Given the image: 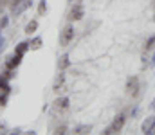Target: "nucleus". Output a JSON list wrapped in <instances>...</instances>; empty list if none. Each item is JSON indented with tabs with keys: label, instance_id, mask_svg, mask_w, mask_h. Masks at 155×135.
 Here are the masks:
<instances>
[{
	"label": "nucleus",
	"instance_id": "19",
	"mask_svg": "<svg viewBox=\"0 0 155 135\" xmlns=\"http://www.w3.org/2000/svg\"><path fill=\"white\" fill-rule=\"evenodd\" d=\"M7 104V94H0V106L4 108Z\"/></svg>",
	"mask_w": 155,
	"mask_h": 135
},
{
	"label": "nucleus",
	"instance_id": "9",
	"mask_svg": "<svg viewBox=\"0 0 155 135\" xmlns=\"http://www.w3.org/2000/svg\"><path fill=\"white\" fill-rule=\"evenodd\" d=\"M29 49H31L29 42H20V43L15 47V54H18V56H24V54H25Z\"/></svg>",
	"mask_w": 155,
	"mask_h": 135
},
{
	"label": "nucleus",
	"instance_id": "14",
	"mask_svg": "<svg viewBox=\"0 0 155 135\" xmlns=\"http://www.w3.org/2000/svg\"><path fill=\"white\" fill-rule=\"evenodd\" d=\"M36 29H38V22L36 20H31L25 25V34H33V33H36Z\"/></svg>",
	"mask_w": 155,
	"mask_h": 135
},
{
	"label": "nucleus",
	"instance_id": "13",
	"mask_svg": "<svg viewBox=\"0 0 155 135\" xmlns=\"http://www.w3.org/2000/svg\"><path fill=\"white\" fill-rule=\"evenodd\" d=\"M90 130H92L90 124H81V126H76V128H74V133L76 135H85V133H90Z\"/></svg>",
	"mask_w": 155,
	"mask_h": 135
},
{
	"label": "nucleus",
	"instance_id": "15",
	"mask_svg": "<svg viewBox=\"0 0 155 135\" xmlns=\"http://www.w3.org/2000/svg\"><path fill=\"white\" fill-rule=\"evenodd\" d=\"M41 43H43V40H41L40 36L33 38V40L29 42V45H31V50H38V49H41Z\"/></svg>",
	"mask_w": 155,
	"mask_h": 135
},
{
	"label": "nucleus",
	"instance_id": "4",
	"mask_svg": "<svg viewBox=\"0 0 155 135\" xmlns=\"http://www.w3.org/2000/svg\"><path fill=\"white\" fill-rule=\"evenodd\" d=\"M126 94L132 95V97H135L139 94V78L137 76L128 78V81H126Z\"/></svg>",
	"mask_w": 155,
	"mask_h": 135
},
{
	"label": "nucleus",
	"instance_id": "17",
	"mask_svg": "<svg viewBox=\"0 0 155 135\" xmlns=\"http://www.w3.org/2000/svg\"><path fill=\"white\" fill-rule=\"evenodd\" d=\"M153 47H155V34H153V36H150V38L146 40V43H144V50L148 52V50H152Z\"/></svg>",
	"mask_w": 155,
	"mask_h": 135
},
{
	"label": "nucleus",
	"instance_id": "23",
	"mask_svg": "<svg viewBox=\"0 0 155 135\" xmlns=\"http://www.w3.org/2000/svg\"><path fill=\"white\" fill-rule=\"evenodd\" d=\"M155 65V50H153V56H152V59H150V63H148V67H153Z\"/></svg>",
	"mask_w": 155,
	"mask_h": 135
},
{
	"label": "nucleus",
	"instance_id": "2",
	"mask_svg": "<svg viewBox=\"0 0 155 135\" xmlns=\"http://www.w3.org/2000/svg\"><path fill=\"white\" fill-rule=\"evenodd\" d=\"M74 31H76V29H74V25H72L71 22L61 29V33H60V45H61V47H67V45L74 40Z\"/></svg>",
	"mask_w": 155,
	"mask_h": 135
},
{
	"label": "nucleus",
	"instance_id": "10",
	"mask_svg": "<svg viewBox=\"0 0 155 135\" xmlns=\"http://www.w3.org/2000/svg\"><path fill=\"white\" fill-rule=\"evenodd\" d=\"M67 67H71V59H69V54H63V56L58 58V69L65 70Z\"/></svg>",
	"mask_w": 155,
	"mask_h": 135
},
{
	"label": "nucleus",
	"instance_id": "11",
	"mask_svg": "<svg viewBox=\"0 0 155 135\" xmlns=\"http://www.w3.org/2000/svg\"><path fill=\"white\" fill-rule=\"evenodd\" d=\"M0 92H4V94H9L11 92V85H9V79L4 76V74H0Z\"/></svg>",
	"mask_w": 155,
	"mask_h": 135
},
{
	"label": "nucleus",
	"instance_id": "18",
	"mask_svg": "<svg viewBox=\"0 0 155 135\" xmlns=\"http://www.w3.org/2000/svg\"><path fill=\"white\" fill-rule=\"evenodd\" d=\"M7 24H9V18H7V16H2V18H0V31H2V29H5V25H7Z\"/></svg>",
	"mask_w": 155,
	"mask_h": 135
},
{
	"label": "nucleus",
	"instance_id": "7",
	"mask_svg": "<svg viewBox=\"0 0 155 135\" xmlns=\"http://www.w3.org/2000/svg\"><path fill=\"white\" fill-rule=\"evenodd\" d=\"M31 4H33V0H20V2H18V5H16L11 13H13L15 16H18V14H22L27 7H31Z\"/></svg>",
	"mask_w": 155,
	"mask_h": 135
},
{
	"label": "nucleus",
	"instance_id": "16",
	"mask_svg": "<svg viewBox=\"0 0 155 135\" xmlns=\"http://www.w3.org/2000/svg\"><path fill=\"white\" fill-rule=\"evenodd\" d=\"M47 0H40V4H38V14L40 16H43L45 13H47Z\"/></svg>",
	"mask_w": 155,
	"mask_h": 135
},
{
	"label": "nucleus",
	"instance_id": "12",
	"mask_svg": "<svg viewBox=\"0 0 155 135\" xmlns=\"http://www.w3.org/2000/svg\"><path fill=\"white\" fill-rule=\"evenodd\" d=\"M63 81H65V74H63V70H60V74L56 76V79H54V85H52V90L54 92H58L60 87L63 85Z\"/></svg>",
	"mask_w": 155,
	"mask_h": 135
},
{
	"label": "nucleus",
	"instance_id": "22",
	"mask_svg": "<svg viewBox=\"0 0 155 135\" xmlns=\"http://www.w3.org/2000/svg\"><path fill=\"white\" fill-rule=\"evenodd\" d=\"M5 49V38H0V52Z\"/></svg>",
	"mask_w": 155,
	"mask_h": 135
},
{
	"label": "nucleus",
	"instance_id": "20",
	"mask_svg": "<svg viewBox=\"0 0 155 135\" xmlns=\"http://www.w3.org/2000/svg\"><path fill=\"white\" fill-rule=\"evenodd\" d=\"M52 133H67V126H63V124H61V126H58V128H56V130H54V132H52Z\"/></svg>",
	"mask_w": 155,
	"mask_h": 135
},
{
	"label": "nucleus",
	"instance_id": "21",
	"mask_svg": "<svg viewBox=\"0 0 155 135\" xmlns=\"http://www.w3.org/2000/svg\"><path fill=\"white\" fill-rule=\"evenodd\" d=\"M7 2H9V0H0V14H2V11L5 9V5H7Z\"/></svg>",
	"mask_w": 155,
	"mask_h": 135
},
{
	"label": "nucleus",
	"instance_id": "25",
	"mask_svg": "<svg viewBox=\"0 0 155 135\" xmlns=\"http://www.w3.org/2000/svg\"><path fill=\"white\" fill-rule=\"evenodd\" d=\"M153 108H155V101H153Z\"/></svg>",
	"mask_w": 155,
	"mask_h": 135
},
{
	"label": "nucleus",
	"instance_id": "6",
	"mask_svg": "<svg viewBox=\"0 0 155 135\" xmlns=\"http://www.w3.org/2000/svg\"><path fill=\"white\" fill-rule=\"evenodd\" d=\"M22 58L24 56H18V54H13V56H9L7 59H5V69H9V70H15L20 63H22Z\"/></svg>",
	"mask_w": 155,
	"mask_h": 135
},
{
	"label": "nucleus",
	"instance_id": "1",
	"mask_svg": "<svg viewBox=\"0 0 155 135\" xmlns=\"http://www.w3.org/2000/svg\"><path fill=\"white\" fill-rule=\"evenodd\" d=\"M124 123H126V117H124V114H119L117 117H114V121L110 123V126H107L105 128V135H112V133H119L121 130H123V126H124Z\"/></svg>",
	"mask_w": 155,
	"mask_h": 135
},
{
	"label": "nucleus",
	"instance_id": "26",
	"mask_svg": "<svg viewBox=\"0 0 155 135\" xmlns=\"http://www.w3.org/2000/svg\"><path fill=\"white\" fill-rule=\"evenodd\" d=\"M153 20H155V16H153Z\"/></svg>",
	"mask_w": 155,
	"mask_h": 135
},
{
	"label": "nucleus",
	"instance_id": "5",
	"mask_svg": "<svg viewBox=\"0 0 155 135\" xmlns=\"http://www.w3.org/2000/svg\"><path fill=\"white\" fill-rule=\"evenodd\" d=\"M69 106H71V101H69V97H58L56 101H54V104H52V112L54 114H61V112H65V110H69Z\"/></svg>",
	"mask_w": 155,
	"mask_h": 135
},
{
	"label": "nucleus",
	"instance_id": "24",
	"mask_svg": "<svg viewBox=\"0 0 155 135\" xmlns=\"http://www.w3.org/2000/svg\"><path fill=\"white\" fill-rule=\"evenodd\" d=\"M69 4L72 5V4H81V0H69Z\"/></svg>",
	"mask_w": 155,
	"mask_h": 135
},
{
	"label": "nucleus",
	"instance_id": "8",
	"mask_svg": "<svg viewBox=\"0 0 155 135\" xmlns=\"http://www.w3.org/2000/svg\"><path fill=\"white\" fill-rule=\"evenodd\" d=\"M153 128H155V117L150 115V117H146L144 123H143V133H152Z\"/></svg>",
	"mask_w": 155,
	"mask_h": 135
},
{
	"label": "nucleus",
	"instance_id": "3",
	"mask_svg": "<svg viewBox=\"0 0 155 135\" xmlns=\"http://www.w3.org/2000/svg\"><path fill=\"white\" fill-rule=\"evenodd\" d=\"M83 16H85L83 5H81V4H72L71 9H69V13H67V22H78V20H81Z\"/></svg>",
	"mask_w": 155,
	"mask_h": 135
}]
</instances>
